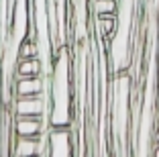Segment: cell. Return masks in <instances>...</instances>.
<instances>
[{
    "instance_id": "obj_1",
    "label": "cell",
    "mask_w": 159,
    "mask_h": 157,
    "mask_svg": "<svg viewBox=\"0 0 159 157\" xmlns=\"http://www.w3.org/2000/svg\"><path fill=\"white\" fill-rule=\"evenodd\" d=\"M51 127L71 122V69L67 49H59L51 72Z\"/></svg>"
},
{
    "instance_id": "obj_2",
    "label": "cell",
    "mask_w": 159,
    "mask_h": 157,
    "mask_svg": "<svg viewBox=\"0 0 159 157\" xmlns=\"http://www.w3.org/2000/svg\"><path fill=\"white\" fill-rule=\"evenodd\" d=\"M47 157H74L70 127H51L47 137Z\"/></svg>"
},
{
    "instance_id": "obj_3",
    "label": "cell",
    "mask_w": 159,
    "mask_h": 157,
    "mask_svg": "<svg viewBox=\"0 0 159 157\" xmlns=\"http://www.w3.org/2000/svg\"><path fill=\"white\" fill-rule=\"evenodd\" d=\"M16 116H39L43 118L47 112V104L43 94L37 96H16V102L12 104Z\"/></svg>"
},
{
    "instance_id": "obj_4",
    "label": "cell",
    "mask_w": 159,
    "mask_h": 157,
    "mask_svg": "<svg viewBox=\"0 0 159 157\" xmlns=\"http://www.w3.org/2000/svg\"><path fill=\"white\" fill-rule=\"evenodd\" d=\"M45 139L43 135L39 137H16V145H14V155L16 157H41L45 151Z\"/></svg>"
},
{
    "instance_id": "obj_5",
    "label": "cell",
    "mask_w": 159,
    "mask_h": 157,
    "mask_svg": "<svg viewBox=\"0 0 159 157\" xmlns=\"http://www.w3.org/2000/svg\"><path fill=\"white\" fill-rule=\"evenodd\" d=\"M45 118L39 116H14V131L16 137H39L43 135Z\"/></svg>"
},
{
    "instance_id": "obj_6",
    "label": "cell",
    "mask_w": 159,
    "mask_h": 157,
    "mask_svg": "<svg viewBox=\"0 0 159 157\" xmlns=\"http://www.w3.org/2000/svg\"><path fill=\"white\" fill-rule=\"evenodd\" d=\"M14 67L16 78H39L43 74V63L39 57H19Z\"/></svg>"
},
{
    "instance_id": "obj_7",
    "label": "cell",
    "mask_w": 159,
    "mask_h": 157,
    "mask_svg": "<svg viewBox=\"0 0 159 157\" xmlns=\"http://www.w3.org/2000/svg\"><path fill=\"white\" fill-rule=\"evenodd\" d=\"M12 90L16 96H37V94H43V80L41 76L39 78H16Z\"/></svg>"
},
{
    "instance_id": "obj_8",
    "label": "cell",
    "mask_w": 159,
    "mask_h": 157,
    "mask_svg": "<svg viewBox=\"0 0 159 157\" xmlns=\"http://www.w3.org/2000/svg\"><path fill=\"white\" fill-rule=\"evenodd\" d=\"M90 6H92L94 16H100V14H116L120 2L118 0H92Z\"/></svg>"
},
{
    "instance_id": "obj_9",
    "label": "cell",
    "mask_w": 159,
    "mask_h": 157,
    "mask_svg": "<svg viewBox=\"0 0 159 157\" xmlns=\"http://www.w3.org/2000/svg\"><path fill=\"white\" fill-rule=\"evenodd\" d=\"M19 57H39V45L33 37H27L19 45Z\"/></svg>"
},
{
    "instance_id": "obj_10",
    "label": "cell",
    "mask_w": 159,
    "mask_h": 157,
    "mask_svg": "<svg viewBox=\"0 0 159 157\" xmlns=\"http://www.w3.org/2000/svg\"><path fill=\"white\" fill-rule=\"evenodd\" d=\"M157 141H159V131H157Z\"/></svg>"
}]
</instances>
